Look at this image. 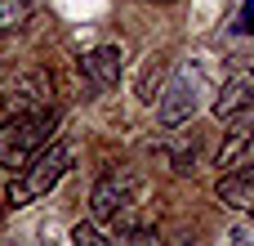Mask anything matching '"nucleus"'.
I'll return each instance as SVG.
<instances>
[{
  "mask_svg": "<svg viewBox=\"0 0 254 246\" xmlns=\"http://www.w3.org/2000/svg\"><path fill=\"white\" fill-rule=\"evenodd\" d=\"M71 170V148L67 143H58V139H49L27 166H22V175H13L9 179V188H4V197H9V206H31L36 197H45L63 175Z\"/></svg>",
  "mask_w": 254,
  "mask_h": 246,
  "instance_id": "obj_1",
  "label": "nucleus"
},
{
  "mask_svg": "<svg viewBox=\"0 0 254 246\" xmlns=\"http://www.w3.org/2000/svg\"><path fill=\"white\" fill-rule=\"evenodd\" d=\"M54 112L49 108H31V112H13L0 121V166H27L49 139H54Z\"/></svg>",
  "mask_w": 254,
  "mask_h": 246,
  "instance_id": "obj_2",
  "label": "nucleus"
},
{
  "mask_svg": "<svg viewBox=\"0 0 254 246\" xmlns=\"http://www.w3.org/2000/svg\"><path fill=\"white\" fill-rule=\"evenodd\" d=\"M134 197H143L138 175H134V170H125V166H116V170H107V175L94 184L89 211H94V220H112V215H116L125 202H134Z\"/></svg>",
  "mask_w": 254,
  "mask_h": 246,
  "instance_id": "obj_3",
  "label": "nucleus"
},
{
  "mask_svg": "<svg viewBox=\"0 0 254 246\" xmlns=\"http://www.w3.org/2000/svg\"><path fill=\"white\" fill-rule=\"evenodd\" d=\"M192 112H196V72H192V67H179L174 81H170L165 94H161V121L174 130V125L192 121Z\"/></svg>",
  "mask_w": 254,
  "mask_h": 246,
  "instance_id": "obj_4",
  "label": "nucleus"
},
{
  "mask_svg": "<svg viewBox=\"0 0 254 246\" xmlns=\"http://www.w3.org/2000/svg\"><path fill=\"white\" fill-rule=\"evenodd\" d=\"M214 202L223 211H237V215H254V161L250 166H237V170H223L214 179Z\"/></svg>",
  "mask_w": 254,
  "mask_h": 246,
  "instance_id": "obj_5",
  "label": "nucleus"
},
{
  "mask_svg": "<svg viewBox=\"0 0 254 246\" xmlns=\"http://www.w3.org/2000/svg\"><path fill=\"white\" fill-rule=\"evenodd\" d=\"M254 161V103L228 121V139L219 148V170H237V166H250Z\"/></svg>",
  "mask_w": 254,
  "mask_h": 246,
  "instance_id": "obj_6",
  "label": "nucleus"
},
{
  "mask_svg": "<svg viewBox=\"0 0 254 246\" xmlns=\"http://www.w3.org/2000/svg\"><path fill=\"white\" fill-rule=\"evenodd\" d=\"M80 72H85V81H89L94 90H112V85L121 81V72H125L121 45H98V49H89V54L80 58Z\"/></svg>",
  "mask_w": 254,
  "mask_h": 246,
  "instance_id": "obj_7",
  "label": "nucleus"
},
{
  "mask_svg": "<svg viewBox=\"0 0 254 246\" xmlns=\"http://www.w3.org/2000/svg\"><path fill=\"white\" fill-rule=\"evenodd\" d=\"M250 103H254V72H250V67H241V72H232V76L219 85L214 117H219V121H232V117H241Z\"/></svg>",
  "mask_w": 254,
  "mask_h": 246,
  "instance_id": "obj_8",
  "label": "nucleus"
},
{
  "mask_svg": "<svg viewBox=\"0 0 254 246\" xmlns=\"http://www.w3.org/2000/svg\"><path fill=\"white\" fill-rule=\"evenodd\" d=\"M31 18V0H0V31H18Z\"/></svg>",
  "mask_w": 254,
  "mask_h": 246,
  "instance_id": "obj_9",
  "label": "nucleus"
},
{
  "mask_svg": "<svg viewBox=\"0 0 254 246\" xmlns=\"http://www.w3.org/2000/svg\"><path fill=\"white\" fill-rule=\"evenodd\" d=\"M71 246H107V238H103L94 224H85V220H80V224L71 229Z\"/></svg>",
  "mask_w": 254,
  "mask_h": 246,
  "instance_id": "obj_10",
  "label": "nucleus"
},
{
  "mask_svg": "<svg viewBox=\"0 0 254 246\" xmlns=\"http://www.w3.org/2000/svg\"><path fill=\"white\" fill-rule=\"evenodd\" d=\"M228 246H254V229H250V224L232 229V233H228Z\"/></svg>",
  "mask_w": 254,
  "mask_h": 246,
  "instance_id": "obj_11",
  "label": "nucleus"
},
{
  "mask_svg": "<svg viewBox=\"0 0 254 246\" xmlns=\"http://www.w3.org/2000/svg\"><path fill=\"white\" fill-rule=\"evenodd\" d=\"M237 27H241L246 36H254V0H246V4H241V22H237Z\"/></svg>",
  "mask_w": 254,
  "mask_h": 246,
  "instance_id": "obj_12",
  "label": "nucleus"
},
{
  "mask_svg": "<svg viewBox=\"0 0 254 246\" xmlns=\"http://www.w3.org/2000/svg\"><path fill=\"white\" fill-rule=\"evenodd\" d=\"M174 246H196V242H174Z\"/></svg>",
  "mask_w": 254,
  "mask_h": 246,
  "instance_id": "obj_13",
  "label": "nucleus"
}]
</instances>
